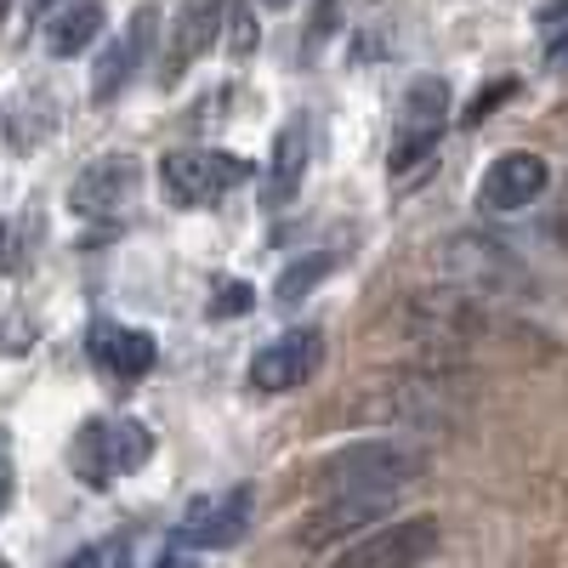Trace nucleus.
<instances>
[{"mask_svg": "<svg viewBox=\"0 0 568 568\" xmlns=\"http://www.w3.org/2000/svg\"><path fill=\"white\" fill-rule=\"evenodd\" d=\"M426 471V455L404 438H358L336 455H324L307 471V489L336 500V495H404Z\"/></svg>", "mask_w": 568, "mask_h": 568, "instance_id": "obj_1", "label": "nucleus"}, {"mask_svg": "<svg viewBox=\"0 0 568 568\" xmlns=\"http://www.w3.org/2000/svg\"><path fill=\"white\" fill-rule=\"evenodd\" d=\"M154 455V433L131 415H114V420H85L74 444H69V466L85 489H109L114 478L136 471L142 460Z\"/></svg>", "mask_w": 568, "mask_h": 568, "instance_id": "obj_2", "label": "nucleus"}, {"mask_svg": "<svg viewBox=\"0 0 568 568\" xmlns=\"http://www.w3.org/2000/svg\"><path fill=\"white\" fill-rule=\"evenodd\" d=\"M251 176H256V165L245 154H227V149H171L160 160V187L176 211H211L216 200H227Z\"/></svg>", "mask_w": 568, "mask_h": 568, "instance_id": "obj_3", "label": "nucleus"}, {"mask_svg": "<svg viewBox=\"0 0 568 568\" xmlns=\"http://www.w3.org/2000/svg\"><path fill=\"white\" fill-rule=\"evenodd\" d=\"M449 125V80L438 74H420L409 80L404 103H398V131H393V176L404 182L409 171H426L438 154V136Z\"/></svg>", "mask_w": 568, "mask_h": 568, "instance_id": "obj_4", "label": "nucleus"}, {"mask_svg": "<svg viewBox=\"0 0 568 568\" xmlns=\"http://www.w3.org/2000/svg\"><path fill=\"white\" fill-rule=\"evenodd\" d=\"M438 267L455 278V291H466V296H500V291H511V284L524 278V267L511 262V251L484 240V233H449V240L438 245Z\"/></svg>", "mask_w": 568, "mask_h": 568, "instance_id": "obj_5", "label": "nucleus"}, {"mask_svg": "<svg viewBox=\"0 0 568 568\" xmlns=\"http://www.w3.org/2000/svg\"><path fill=\"white\" fill-rule=\"evenodd\" d=\"M251 506H256V495L245 484L240 489H222V495L187 500L182 524H176V546H194V551H227V546H240L245 529H251Z\"/></svg>", "mask_w": 568, "mask_h": 568, "instance_id": "obj_6", "label": "nucleus"}, {"mask_svg": "<svg viewBox=\"0 0 568 568\" xmlns=\"http://www.w3.org/2000/svg\"><path fill=\"white\" fill-rule=\"evenodd\" d=\"M438 540H444L438 517H404V524H382L358 546H347L336 568H420L438 551Z\"/></svg>", "mask_w": 568, "mask_h": 568, "instance_id": "obj_7", "label": "nucleus"}, {"mask_svg": "<svg viewBox=\"0 0 568 568\" xmlns=\"http://www.w3.org/2000/svg\"><path fill=\"white\" fill-rule=\"evenodd\" d=\"M324 364V329L318 324H302V329H284L278 342H267L256 358H251V387L256 393H296L307 387Z\"/></svg>", "mask_w": 568, "mask_h": 568, "instance_id": "obj_8", "label": "nucleus"}, {"mask_svg": "<svg viewBox=\"0 0 568 568\" xmlns=\"http://www.w3.org/2000/svg\"><path fill=\"white\" fill-rule=\"evenodd\" d=\"M136 187H142V165L131 154H103V160H91L74 187H69V211L74 216H120L131 200H136Z\"/></svg>", "mask_w": 568, "mask_h": 568, "instance_id": "obj_9", "label": "nucleus"}, {"mask_svg": "<svg viewBox=\"0 0 568 568\" xmlns=\"http://www.w3.org/2000/svg\"><path fill=\"white\" fill-rule=\"evenodd\" d=\"M546 182H551V165H546L540 154L511 149V154H500V160L484 171V182H478V205L495 211V216L524 211V205H535V200L546 194Z\"/></svg>", "mask_w": 568, "mask_h": 568, "instance_id": "obj_10", "label": "nucleus"}, {"mask_svg": "<svg viewBox=\"0 0 568 568\" xmlns=\"http://www.w3.org/2000/svg\"><path fill=\"white\" fill-rule=\"evenodd\" d=\"M398 506V495H336V500H318L307 517H302V546H329V540H347Z\"/></svg>", "mask_w": 568, "mask_h": 568, "instance_id": "obj_11", "label": "nucleus"}, {"mask_svg": "<svg viewBox=\"0 0 568 568\" xmlns=\"http://www.w3.org/2000/svg\"><path fill=\"white\" fill-rule=\"evenodd\" d=\"M227 7H233V0H182V12L171 23V45H165V69H160L165 85H176L187 74V63L211 52L216 29L227 23Z\"/></svg>", "mask_w": 568, "mask_h": 568, "instance_id": "obj_12", "label": "nucleus"}, {"mask_svg": "<svg viewBox=\"0 0 568 568\" xmlns=\"http://www.w3.org/2000/svg\"><path fill=\"white\" fill-rule=\"evenodd\" d=\"M91 358H98V369H109L114 382H142V375L154 369L160 347L149 329H131V324H114V318H98L91 324Z\"/></svg>", "mask_w": 568, "mask_h": 568, "instance_id": "obj_13", "label": "nucleus"}, {"mask_svg": "<svg viewBox=\"0 0 568 568\" xmlns=\"http://www.w3.org/2000/svg\"><path fill=\"white\" fill-rule=\"evenodd\" d=\"M149 34H154V12L142 7V12L125 23V34H120V40H109V52L98 58V74H91V98H98V103L120 98V91L136 80L142 58H149Z\"/></svg>", "mask_w": 568, "mask_h": 568, "instance_id": "obj_14", "label": "nucleus"}, {"mask_svg": "<svg viewBox=\"0 0 568 568\" xmlns=\"http://www.w3.org/2000/svg\"><path fill=\"white\" fill-rule=\"evenodd\" d=\"M302 176H307V120H291V125L273 136V165L262 176V205L267 211H284V205L302 194Z\"/></svg>", "mask_w": 568, "mask_h": 568, "instance_id": "obj_15", "label": "nucleus"}, {"mask_svg": "<svg viewBox=\"0 0 568 568\" xmlns=\"http://www.w3.org/2000/svg\"><path fill=\"white\" fill-rule=\"evenodd\" d=\"M103 0H74V7L58 12V23L45 29V45H52V58H80L91 40L103 34Z\"/></svg>", "mask_w": 568, "mask_h": 568, "instance_id": "obj_16", "label": "nucleus"}, {"mask_svg": "<svg viewBox=\"0 0 568 568\" xmlns=\"http://www.w3.org/2000/svg\"><path fill=\"white\" fill-rule=\"evenodd\" d=\"M329 267H336V256H329V251H313V256L291 262V267L278 273V291H273V296H278V307H296V302L313 291V284H318Z\"/></svg>", "mask_w": 568, "mask_h": 568, "instance_id": "obj_17", "label": "nucleus"}, {"mask_svg": "<svg viewBox=\"0 0 568 568\" xmlns=\"http://www.w3.org/2000/svg\"><path fill=\"white\" fill-rule=\"evenodd\" d=\"M256 45H262L256 12H251V7H227V52H233V58H251Z\"/></svg>", "mask_w": 568, "mask_h": 568, "instance_id": "obj_18", "label": "nucleus"}, {"mask_svg": "<svg viewBox=\"0 0 568 568\" xmlns=\"http://www.w3.org/2000/svg\"><path fill=\"white\" fill-rule=\"evenodd\" d=\"M251 302H256V291L245 278H227V284H216V302H211V318H233V313H251Z\"/></svg>", "mask_w": 568, "mask_h": 568, "instance_id": "obj_19", "label": "nucleus"}, {"mask_svg": "<svg viewBox=\"0 0 568 568\" xmlns=\"http://www.w3.org/2000/svg\"><path fill=\"white\" fill-rule=\"evenodd\" d=\"M511 91H517V80H495L489 91H478V98H471V109H466L460 120H466V125H484V120L495 114V103H506Z\"/></svg>", "mask_w": 568, "mask_h": 568, "instance_id": "obj_20", "label": "nucleus"}, {"mask_svg": "<svg viewBox=\"0 0 568 568\" xmlns=\"http://www.w3.org/2000/svg\"><path fill=\"white\" fill-rule=\"evenodd\" d=\"M12 489H18V460H12V433H0V511L12 506Z\"/></svg>", "mask_w": 568, "mask_h": 568, "instance_id": "obj_21", "label": "nucleus"}, {"mask_svg": "<svg viewBox=\"0 0 568 568\" xmlns=\"http://www.w3.org/2000/svg\"><path fill=\"white\" fill-rule=\"evenodd\" d=\"M91 568H131V546H125V540L91 546Z\"/></svg>", "mask_w": 568, "mask_h": 568, "instance_id": "obj_22", "label": "nucleus"}, {"mask_svg": "<svg viewBox=\"0 0 568 568\" xmlns=\"http://www.w3.org/2000/svg\"><path fill=\"white\" fill-rule=\"evenodd\" d=\"M546 69H568V34H557V40L546 45Z\"/></svg>", "mask_w": 568, "mask_h": 568, "instance_id": "obj_23", "label": "nucleus"}, {"mask_svg": "<svg viewBox=\"0 0 568 568\" xmlns=\"http://www.w3.org/2000/svg\"><path fill=\"white\" fill-rule=\"evenodd\" d=\"M562 18H568V0H551V7L540 12V23H562Z\"/></svg>", "mask_w": 568, "mask_h": 568, "instance_id": "obj_24", "label": "nucleus"}, {"mask_svg": "<svg viewBox=\"0 0 568 568\" xmlns=\"http://www.w3.org/2000/svg\"><path fill=\"white\" fill-rule=\"evenodd\" d=\"M63 568H91V551H74V557H69Z\"/></svg>", "mask_w": 568, "mask_h": 568, "instance_id": "obj_25", "label": "nucleus"}, {"mask_svg": "<svg viewBox=\"0 0 568 568\" xmlns=\"http://www.w3.org/2000/svg\"><path fill=\"white\" fill-rule=\"evenodd\" d=\"M160 568H194V562H187V557H176V551H171V557H165Z\"/></svg>", "mask_w": 568, "mask_h": 568, "instance_id": "obj_26", "label": "nucleus"}, {"mask_svg": "<svg viewBox=\"0 0 568 568\" xmlns=\"http://www.w3.org/2000/svg\"><path fill=\"white\" fill-rule=\"evenodd\" d=\"M29 12L40 18V12H52V0H29Z\"/></svg>", "mask_w": 568, "mask_h": 568, "instance_id": "obj_27", "label": "nucleus"}, {"mask_svg": "<svg viewBox=\"0 0 568 568\" xmlns=\"http://www.w3.org/2000/svg\"><path fill=\"white\" fill-rule=\"evenodd\" d=\"M557 240H562V251H568V216L557 222Z\"/></svg>", "mask_w": 568, "mask_h": 568, "instance_id": "obj_28", "label": "nucleus"}, {"mask_svg": "<svg viewBox=\"0 0 568 568\" xmlns=\"http://www.w3.org/2000/svg\"><path fill=\"white\" fill-rule=\"evenodd\" d=\"M262 7H291V0H262Z\"/></svg>", "mask_w": 568, "mask_h": 568, "instance_id": "obj_29", "label": "nucleus"}, {"mask_svg": "<svg viewBox=\"0 0 568 568\" xmlns=\"http://www.w3.org/2000/svg\"><path fill=\"white\" fill-rule=\"evenodd\" d=\"M0 568H12V562H7V557H0Z\"/></svg>", "mask_w": 568, "mask_h": 568, "instance_id": "obj_30", "label": "nucleus"}, {"mask_svg": "<svg viewBox=\"0 0 568 568\" xmlns=\"http://www.w3.org/2000/svg\"><path fill=\"white\" fill-rule=\"evenodd\" d=\"M0 240H7V227H0Z\"/></svg>", "mask_w": 568, "mask_h": 568, "instance_id": "obj_31", "label": "nucleus"}, {"mask_svg": "<svg viewBox=\"0 0 568 568\" xmlns=\"http://www.w3.org/2000/svg\"><path fill=\"white\" fill-rule=\"evenodd\" d=\"M0 12H7V0H0Z\"/></svg>", "mask_w": 568, "mask_h": 568, "instance_id": "obj_32", "label": "nucleus"}]
</instances>
